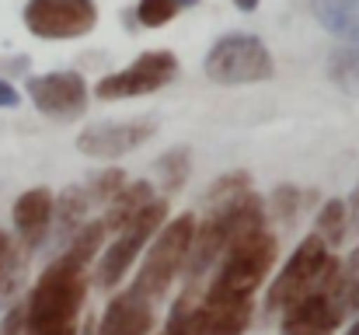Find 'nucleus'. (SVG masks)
<instances>
[{"instance_id": "nucleus-1", "label": "nucleus", "mask_w": 359, "mask_h": 335, "mask_svg": "<svg viewBox=\"0 0 359 335\" xmlns=\"http://www.w3.org/2000/svg\"><path fill=\"white\" fill-rule=\"evenodd\" d=\"M88 262L63 251L32 287L25 301V332L21 335H56L77 325L88 294Z\"/></svg>"}, {"instance_id": "nucleus-29", "label": "nucleus", "mask_w": 359, "mask_h": 335, "mask_svg": "<svg viewBox=\"0 0 359 335\" xmlns=\"http://www.w3.org/2000/svg\"><path fill=\"white\" fill-rule=\"evenodd\" d=\"M18 102H21V95H18L7 81H0V109H14Z\"/></svg>"}, {"instance_id": "nucleus-28", "label": "nucleus", "mask_w": 359, "mask_h": 335, "mask_svg": "<svg viewBox=\"0 0 359 335\" xmlns=\"http://www.w3.org/2000/svg\"><path fill=\"white\" fill-rule=\"evenodd\" d=\"M21 332H25V304L11 308V315L4 318V329H0V335H21Z\"/></svg>"}, {"instance_id": "nucleus-7", "label": "nucleus", "mask_w": 359, "mask_h": 335, "mask_svg": "<svg viewBox=\"0 0 359 335\" xmlns=\"http://www.w3.org/2000/svg\"><path fill=\"white\" fill-rule=\"evenodd\" d=\"M178 74V60L168 49H150L143 56H136L129 67H122L116 74H105L95 84V95L102 102H116V98H136V95H154L157 88L171 84Z\"/></svg>"}, {"instance_id": "nucleus-10", "label": "nucleus", "mask_w": 359, "mask_h": 335, "mask_svg": "<svg viewBox=\"0 0 359 335\" xmlns=\"http://www.w3.org/2000/svg\"><path fill=\"white\" fill-rule=\"evenodd\" d=\"M154 133H157V122L150 115L129 119V122H98L77 136V150L88 157H122V154L143 147Z\"/></svg>"}, {"instance_id": "nucleus-16", "label": "nucleus", "mask_w": 359, "mask_h": 335, "mask_svg": "<svg viewBox=\"0 0 359 335\" xmlns=\"http://www.w3.org/2000/svg\"><path fill=\"white\" fill-rule=\"evenodd\" d=\"M157 196H154V185L150 182H126L119 192L112 196V206H109V214H105V230H122L126 223L133 221L147 203H154Z\"/></svg>"}, {"instance_id": "nucleus-32", "label": "nucleus", "mask_w": 359, "mask_h": 335, "mask_svg": "<svg viewBox=\"0 0 359 335\" xmlns=\"http://www.w3.org/2000/svg\"><path fill=\"white\" fill-rule=\"evenodd\" d=\"M199 0H178V7H196Z\"/></svg>"}, {"instance_id": "nucleus-31", "label": "nucleus", "mask_w": 359, "mask_h": 335, "mask_svg": "<svg viewBox=\"0 0 359 335\" xmlns=\"http://www.w3.org/2000/svg\"><path fill=\"white\" fill-rule=\"evenodd\" d=\"M234 4H238L241 11H255L258 7V0H234Z\"/></svg>"}, {"instance_id": "nucleus-4", "label": "nucleus", "mask_w": 359, "mask_h": 335, "mask_svg": "<svg viewBox=\"0 0 359 335\" xmlns=\"http://www.w3.org/2000/svg\"><path fill=\"white\" fill-rule=\"evenodd\" d=\"M192 237H196V217L192 214H182L175 221H168L157 234H154V244L133 280V290L143 294V297H161L168 294V287L175 283L178 272H185V262H189V251H192Z\"/></svg>"}, {"instance_id": "nucleus-17", "label": "nucleus", "mask_w": 359, "mask_h": 335, "mask_svg": "<svg viewBox=\"0 0 359 335\" xmlns=\"http://www.w3.org/2000/svg\"><path fill=\"white\" fill-rule=\"evenodd\" d=\"M328 294L335 297V304L342 308L346 318L359 311V248L346 262H339V276H335V283L328 287Z\"/></svg>"}, {"instance_id": "nucleus-20", "label": "nucleus", "mask_w": 359, "mask_h": 335, "mask_svg": "<svg viewBox=\"0 0 359 335\" xmlns=\"http://www.w3.org/2000/svg\"><path fill=\"white\" fill-rule=\"evenodd\" d=\"M88 203H91V192H88V189H81V185L63 189V196L56 199V217H53V221H60V230H63L67 237L77 230V223L84 221Z\"/></svg>"}, {"instance_id": "nucleus-5", "label": "nucleus", "mask_w": 359, "mask_h": 335, "mask_svg": "<svg viewBox=\"0 0 359 335\" xmlns=\"http://www.w3.org/2000/svg\"><path fill=\"white\" fill-rule=\"evenodd\" d=\"M203 70H206L210 81L227 84V88H238V84L269 81L276 74V60H272V53L265 49V42L258 35L231 32V35H224V39L213 42V49L206 53Z\"/></svg>"}, {"instance_id": "nucleus-8", "label": "nucleus", "mask_w": 359, "mask_h": 335, "mask_svg": "<svg viewBox=\"0 0 359 335\" xmlns=\"http://www.w3.org/2000/svg\"><path fill=\"white\" fill-rule=\"evenodd\" d=\"M21 18L39 39H81L95 32L98 7L95 0H28Z\"/></svg>"}, {"instance_id": "nucleus-13", "label": "nucleus", "mask_w": 359, "mask_h": 335, "mask_svg": "<svg viewBox=\"0 0 359 335\" xmlns=\"http://www.w3.org/2000/svg\"><path fill=\"white\" fill-rule=\"evenodd\" d=\"M150 329H154V304L136 290L116 294L98 322V335H150Z\"/></svg>"}, {"instance_id": "nucleus-35", "label": "nucleus", "mask_w": 359, "mask_h": 335, "mask_svg": "<svg viewBox=\"0 0 359 335\" xmlns=\"http://www.w3.org/2000/svg\"><path fill=\"white\" fill-rule=\"evenodd\" d=\"M84 335H91V332H84Z\"/></svg>"}, {"instance_id": "nucleus-30", "label": "nucleus", "mask_w": 359, "mask_h": 335, "mask_svg": "<svg viewBox=\"0 0 359 335\" xmlns=\"http://www.w3.org/2000/svg\"><path fill=\"white\" fill-rule=\"evenodd\" d=\"M346 210H349V227H353V230H359V185L353 189V196H349Z\"/></svg>"}, {"instance_id": "nucleus-27", "label": "nucleus", "mask_w": 359, "mask_h": 335, "mask_svg": "<svg viewBox=\"0 0 359 335\" xmlns=\"http://www.w3.org/2000/svg\"><path fill=\"white\" fill-rule=\"evenodd\" d=\"M14 276H18V251H14V241L0 230V294L11 290Z\"/></svg>"}, {"instance_id": "nucleus-3", "label": "nucleus", "mask_w": 359, "mask_h": 335, "mask_svg": "<svg viewBox=\"0 0 359 335\" xmlns=\"http://www.w3.org/2000/svg\"><path fill=\"white\" fill-rule=\"evenodd\" d=\"M276 255H279V244H276V237L265 227L248 234V237H241L224 251L220 269H217V276H213V283L206 290L210 294H224V297H251L265 283V276L272 272Z\"/></svg>"}, {"instance_id": "nucleus-2", "label": "nucleus", "mask_w": 359, "mask_h": 335, "mask_svg": "<svg viewBox=\"0 0 359 335\" xmlns=\"http://www.w3.org/2000/svg\"><path fill=\"white\" fill-rule=\"evenodd\" d=\"M335 276H339V258L332 255V248L318 234H311L297 244V251L286 258V265L272 280L265 308L269 311H286L300 297H307L314 290H328L335 283Z\"/></svg>"}, {"instance_id": "nucleus-14", "label": "nucleus", "mask_w": 359, "mask_h": 335, "mask_svg": "<svg viewBox=\"0 0 359 335\" xmlns=\"http://www.w3.org/2000/svg\"><path fill=\"white\" fill-rule=\"evenodd\" d=\"M53 217H56V199H53V192L42 189V185L21 192V196L14 199V206H11L14 230L21 234V241H25L28 248H35V244L46 237V230H49Z\"/></svg>"}, {"instance_id": "nucleus-12", "label": "nucleus", "mask_w": 359, "mask_h": 335, "mask_svg": "<svg viewBox=\"0 0 359 335\" xmlns=\"http://www.w3.org/2000/svg\"><path fill=\"white\" fill-rule=\"evenodd\" d=\"M251 311V297H224L206 290L199 297V335H244Z\"/></svg>"}, {"instance_id": "nucleus-15", "label": "nucleus", "mask_w": 359, "mask_h": 335, "mask_svg": "<svg viewBox=\"0 0 359 335\" xmlns=\"http://www.w3.org/2000/svg\"><path fill=\"white\" fill-rule=\"evenodd\" d=\"M311 11L321 28L349 46H359V0H311Z\"/></svg>"}, {"instance_id": "nucleus-21", "label": "nucleus", "mask_w": 359, "mask_h": 335, "mask_svg": "<svg viewBox=\"0 0 359 335\" xmlns=\"http://www.w3.org/2000/svg\"><path fill=\"white\" fill-rule=\"evenodd\" d=\"M328 74H332V81H335L346 95H359V46H349V49L335 53Z\"/></svg>"}, {"instance_id": "nucleus-9", "label": "nucleus", "mask_w": 359, "mask_h": 335, "mask_svg": "<svg viewBox=\"0 0 359 335\" xmlns=\"http://www.w3.org/2000/svg\"><path fill=\"white\" fill-rule=\"evenodd\" d=\"M28 98L42 115L70 122L88 109V84L74 70H53V74L28 77Z\"/></svg>"}, {"instance_id": "nucleus-19", "label": "nucleus", "mask_w": 359, "mask_h": 335, "mask_svg": "<svg viewBox=\"0 0 359 335\" xmlns=\"http://www.w3.org/2000/svg\"><path fill=\"white\" fill-rule=\"evenodd\" d=\"M346 230H349V210H346V203H342V199H328V203L321 206L318 221H314V234H318L328 248H335V244H342Z\"/></svg>"}, {"instance_id": "nucleus-25", "label": "nucleus", "mask_w": 359, "mask_h": 335, "mask_svg": "<svg viewBox=\"0 0 359 335\" xmlns=\"http://www.w3.org/2000/svg\"><path fill=\"white\" fill-rule=\"evenodd\" d=\"M122 185H126V171H122V168H105L102 175L91 178V189H88V192H91L95 199H112Z\"/></svg>"}, {"instance_id": "nucleus-18", "label": "nucleus", "mask_w": 359, "mask_h": 335, "mask_svg": "<svg viewBox=\"0 0 359 335\" xmlns=\"http://www.w3.org/2000/svg\"><path fill=\"white\" fill-rule=\"evenodd\" d=\"M199 297L203 294L196 287H185V294L171 304L164 335H199Z\"/></svg>"}, {"instance_id": "nucleus-11", "label": "nucleus", "mask_w": 359, "mask_h": 335, "mask_svg": "<svg viewBox=\"0 0 359 335\" xmlns=\"http://www.w3.org/2000/svg\"><path fill=\"white\" fill-rule=\"evenodd\" d=\"M346 322L328 290H314L283 311V335H332Z\"/></svg>"}, {"instance_id": "nucleus-6", "label": "nucleus", "mask_w": 359, "mask_h": 335, "mask_svg": "<svg viewBox=\"0 0 359 335\" xmlns=\"http://www.w3.org/2000/svg\"><path fill=\"white\" fill-rule=\"evenodd\" d=\"M164 217H168V203L164 199H154V203H147L133 221L122 227L119 237L105 248V255L98 258V269H95V283L102 290L119 287L122 276L133 269L136 255L147 248V241H154V234L164 227Z\"/></svg>"}, {"instance_id": "nucleus-22", "label": "nucleus", "mask_w": 359, "mask_h": 335, "mask_svg": "<svg viewBox=\"0 0 359 335\" xmlns=\"http://www.w3.org/2000/svg\"><path fill=\"white\" fill-rule=\"evenodd\" d=\"M189 168H192V154L185 150V147H175V150H168L161 161H157V171H161V182L175 192V189H182V182L189 178Z\"/></svg>"}, {"instance_id": "nucleus-26", "label": "nucleus", "mask_w": 359, "mask_h": 335, "mask_svg": "<svg viewBox=\"0 0 359 335\" xmlns=\"http://www.w3.org/2000/svg\"><path fill=\"white\" fill-rule=\"evenodd\" d=\"M300 203H304V196H300L297 185H276V189H272V210H276L283 221H290V217L300 210Z\"/></svg>"}, {"instance_id": "nucleus-33", "label": "nucleus", "mask_w": 359, "mask_h": 335, "mask_svg": "<svg viewBox=\"0 0 359 335\" xmlns=\"http://www.w3.org/2000/svg\"><path fill=\"white\" fill-rule=\"evenodd\" d=\"M346 335H359V318H356V322H353V329H349V332H346Z\"/></svg>"}, {"instance_id": "nucleus-24", "label": "nucleus", "mask_w": 359, "mask_h": 335, "mask_svg": "<svg viewBox=\"0 0 359 335\" xmlns=\"http://www.w3.org/2000/svg\"><path fill=\"white\" fill-rule=\"evenodd\" d=\"M251 189V175L248 171H231V175H224V178H217L213 182V189H210V203H231V199H238L241 192H248Z\"/></svg>"}, {"instance_id": "nucleus-34", "label": "nucleus", "mask_w": 359, "mask_h": 335, "mask_svg": "<svg viewBox=\"0 0 359 335\" xmlns=\"http://www.w3.org/2000/svg\"><path fill=\"white\" fill-rule=\"evenodd\" d=\"M56 335H77V325L74 329H63V332H56Z\"/></svg>"}, {"instance_id": "nucleus-23", "label": "nucleus", "mask_w": 359, "mask_h": 335, "mask_svg": "<svg viewBox=\"0 0 359 335\" xmlns=\"http://www.w3.org/2000/svg\"><path fill=\"white\" fill-rule=\"evenodd\" d=\"M136 18L147 28H164V25H171L178 18V0H140Z\"/></svg>"}]
</instances>
